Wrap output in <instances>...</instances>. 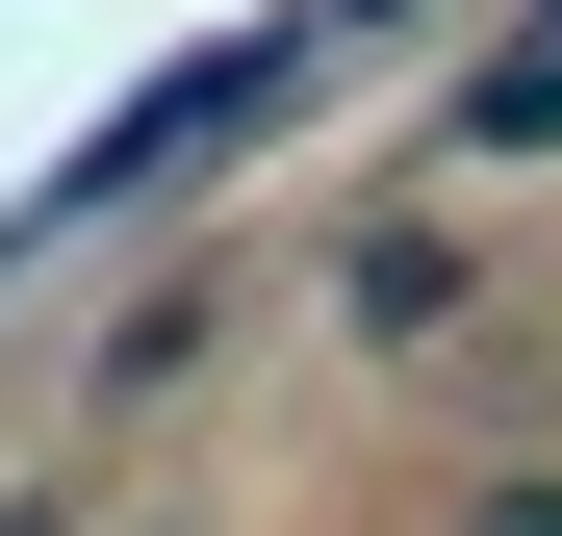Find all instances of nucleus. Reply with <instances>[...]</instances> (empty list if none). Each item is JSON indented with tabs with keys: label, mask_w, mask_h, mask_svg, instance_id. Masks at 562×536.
<instances>
[{
	"label": "nucleus",
	"mask_w": 562,
	"mask_h": 536,
	"mask_svg": "<svg viewBox=\"0 0 562 536\" xmlns=\"http://www.w3.org/2000/svg\"><path fill=\"white\" fill-rule=\"evenodd\" d=\"M435 536H562V460H486V486H460Z\"/></svg>",
	"instance_id": "obj_3"
},
{
	"label": "nucleus",
	"mask_w": 562,
	"mask_h": 536,
	"mask_svg": "<svg viewBox=\"0 0 562 536\" xmlns=\"http://www.w3.org/2000/svg\"><path fill=\"white\" fill-rule=\"evenodd\" d=\"M460 153H562V0H537V26H486V77H460Z\"/></svg>",
	"instance_id": "obj_2"
},
{
	"label": "nucleus",
	"mask_w": 562,
	"mask_h": 536,
	"mask_svg": "<svg viewBox=\"0 0 562 536\" xmlns=\"http://www.w3.org/2000/svg\"><path fill=\"white\" fill-rule=\"evenodd\" d=\"M333 332L358 357H460V332H486V230H460V205H358L333 230Z\"/></svg>",
	"instance_id": "obj_1"
},
{
	"label": "nucleus",
	"mask_w": 562,
	"mask_h": 536,
	"mask_svg": "<svg viewBox=\"0 0 562 536\" xmlns=\"http://www.w3.org/2000/svg\"><path fill=\"white\" fill-rule=\"evenodd\" d=\"M0 536H52V511H0Z\"/></svg>",
	"instance_id": "obj_4"
}]
</instances>
